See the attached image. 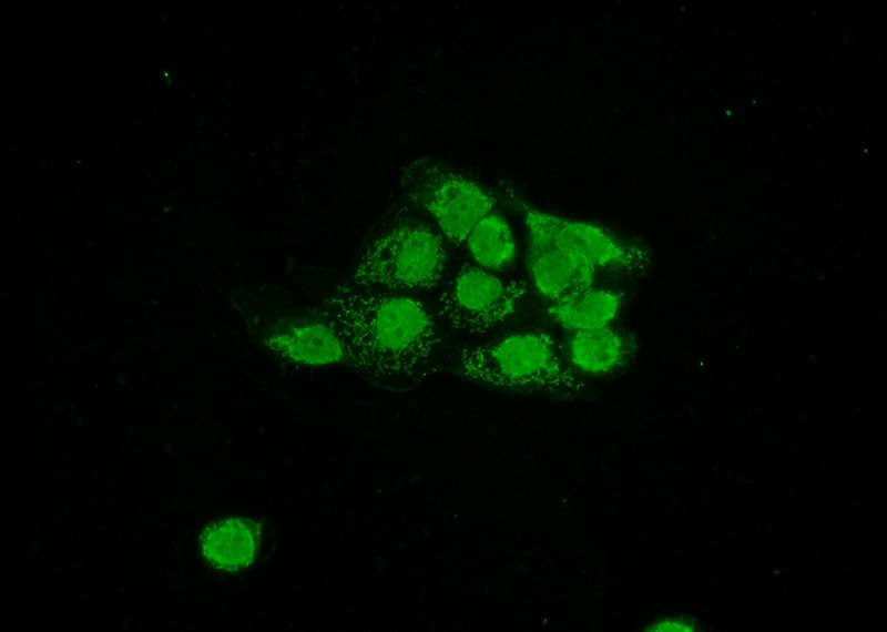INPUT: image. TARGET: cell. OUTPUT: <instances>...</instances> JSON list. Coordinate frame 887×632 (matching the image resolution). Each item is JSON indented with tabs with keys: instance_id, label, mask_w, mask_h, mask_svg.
Instances as JSON below:
<instances>
[{
	"instance_id": "11",
	"label": "cell",
	"mask_w": 887,
	"mask_h": 632,
	"mask_svg": "<svg viewBox=\"0 0 887 632\" xmlns=\"http://www.w3.org/2000/svg\"><path fill=\"white\" fill-rule=\"evenodd\" d=\"M257 524L247 519L232 518L207 527L201 536L204 558L215 568L236 571L248 567L256 557Z\"/></svg>"
},
{
	"instance_id": "6",
	"label": "cell",
	"mask_w": 887,
	"mask_h": 632,
	"mask_svg": "<svg viewBox=\"0 0 887 632\" xmlns=\"http://www.w3.org/2000/svg\"><path fill=\"white\" fill-rule=\"evenodd\" d=\"M507 193L528 232V267L537 292L547 302H553L592 287L597 268L560 242L540 210Z\"/></svg>"
},
{
	"instance_id": "8",
	"label": "cell",
	"mask_w": 887,
	"mask_h": 632,
	"mask_svg": "<svg viewBox=\"0 0 887 632\" xmlns=\"http://www.w3.org/2000/svg\"><path fill=\"white\" fill-rule=\"evenodd\" d=\"M264 344L278 358L295 365L345 363L343 342L326 318L292 322L267 335Z\"/></svg>"
},
{
	"instance_id": "5",
	"label": "cell",
	"mask_w": 887,
	"mask_h": 632,
	"mask_svg": "<svg viewBox=\"0 0 887 632\" xmlns=\"http://www.w3.org/2000/svg\"><path fill=\"white\" fill-rule=\"evenodd\" d=\"M526 295L523 282L466 263L439 295L437 313L453 330L486 335L513 316Z\"/></svg>"
},
{
	"instance_id": "10",
	"label": "cell",
	"mask_w": 887,
	"mask_h": 632,
	"mask_svg": "<svg viewBox=\"0 0 887 632\" xmlns=\"http://www.w3.org/2000/svg\"><path fill=\"white\" fill-rule=\"evenodd\" d=\"M623 294L589 287L565 298L547 302L544 310L562 328L575 333L610 326L623 306Z\"/></svg>"
},
{
	"instance_id": "7",
	"label": "cell",
	"mask_w": 887,
	"mask_h": 632,
	"mask_svg": "<svg viewBox=\"0 0 887 632\" xmlns=\"http://www.w3.org/2000/svg\"><path fill=\"white\" fill-rule=\"evenodd\" d=\"M541 216L563 245L597 271L602 268L636 273L648 264L644 251L625 243L603 226L543 211Z\"/></svg>"
},
{
	"instance_id": "12",
	"label": "cell",
	"mask_w": 887,
	"mask_h": 632,
	"mask_svg": "<svg viewBox=\"0 0 887 632\" xmlns=\"http://www.w3.org/2000/svg\"><path fill=\"white\" fill-rule=\"evenodd\" d=\"M465 244L472 259L488 271H499L516 259L517 246L509 224L493 212L482 217Z\"/></svg>"
},
{
	"instance_id": "2",
	"label": "cell",
	"mask_w": 887,
	"mask_h": 632,
	"mask_svg": "<svg viewBox=\"0 0 887 632\" xmlns=\"http://www.w3.org/2000/svg\"><path fill=\"white\" fill-rule=\"evenodd\" d=\"M456 360L463 377L501 387L548 390L582 387L558 340L544 332L517 333L492 344L462 348Z\"/></svg>"
},
{
	"instance_id": "4",
	"label": "cell",
	"mask_w": 887,
	"mask_h": 632,
	"mask_svg": "<svg viewBox=\"0 0 887 632\" xmlns=\"http://www.w3.org/2000/svg\"><path fill=\"white\" fill-rule=\"evenodd\" d=\"M400 182L408 197L432 217L442 236L456 246L465 244L473 226L497 207L490 191L428 157L408 163Z\"/></svg>"
},
{
	"instance_id": "3",
	"label": "cell",
	"mask_w": 887,
	"mask_h": 632,
	"mask_svg": "<svg viewBox=\"0 0 887 632\" xmlns=\"http://www.w3.org/2000/svg\"><path fill=\"white\" fill-rule=\"evenodd\" d=\"M446 261L447 251L439 234L422 224H400L363 252L353 282L364 289L430 290L440 283Z\"/></svg>"
},
{
	"instance_id": "1",
	"label": "cell",
	"mask_w": 887,
	"mask_h": 632,
	"mask_svg": "<svg viewBox=\"0 0 887 632\" xmlns=\"http://www.w3.org/2000/svg\"><path fill=\"white\" fill-rule=\"evenodd\" d=\"M338 333L345 363L379 379L409 377L428 365L439 336L434 316L418 299L338 286L324 302Z\"/></svg>"
},
{
	"instance_id": "9",
	"label": "cell",
	"mask_w": 887,
	"mask_h": 632,
	"mask_svg": "<svg viewBox=\"0 0 887 632\" xmlns=\"http://www.w3.org/2000/svg\"><path fill=\"white\" fill-rule=\"evenodd\" d=\"M564 353L575 371L601 376L616 371L629 360L633 342L610 325L572 333Z\"/></svg>"
}]
</instances>
